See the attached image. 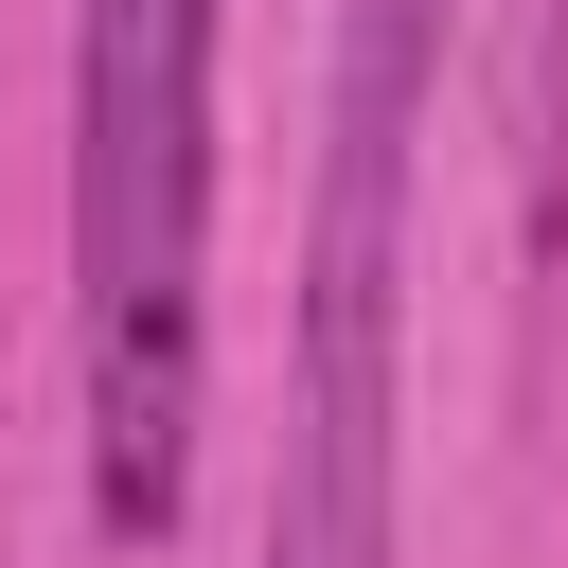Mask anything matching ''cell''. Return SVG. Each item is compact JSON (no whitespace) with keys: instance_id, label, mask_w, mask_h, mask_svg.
<instances>
[{"instance_id":"6da1fadb","label":"cell","mask_w":568,"mask_h":568,"mask_svg":"<svg viewBox=\"0 0 568 568\" xmlns=\"http://www.w3.org/2000/svg\"><path fill=\"white\" fill-rule=\"evenodd\" d=\"M71 390L89 532L160 550L213 408V0H71Z\"/></svg>"},{"instance_id":"7a4b0ae2","label":"cell","mask_w":568,"mask_h":568,"mask_svg":"<svg viewBox=\"0 0 568 568\" xmlns=\"http://www.w3.org/2000/svg\"><path fill=\"white\" fill-rule=\"evenodd\" d=\"M444 36H462V0H337V89H320V231H302V337H284L266 568H408V515H390V337H408V160H426Z\"/></svg>"}]
</instances>
